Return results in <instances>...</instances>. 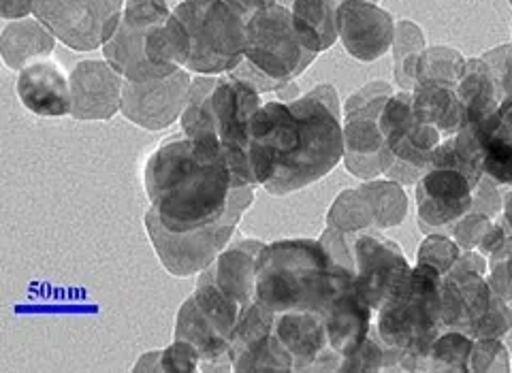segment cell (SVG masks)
I'll return each instance as SVG.
<instances>
[{
    "label": "cell",
    "mask_w": 512,
    "mask_h": 373,
    "mask_svg": "<svg viewBox=\"0 0 512 373\" xmlns=\"http://www.w3.org/2000/svg\"><path fill=\"white\" fill-rule=\"evenodd\" d=\"M167 3H169L171 7H175V5H180V3H182V0H167Z\"/></svg>",
    "instance_id": "f5cc1de1"
},
{
    "label": "cell",
    "mask_w": 512,
    "mask_h": 373,
    "mask_svg": "<svg viewBox=\"0 0 512 373\" xmlns=\"http://www.w3.org/2000/svg\"><path fill=\"white\" fill-rule=\"evenodd\" d=\"M173 339H182L195 346L201 354V371H233L231 363V339L216 331L214 324L203 316L195 297H188L178 318H175Z\"/></svg>",
    "instance_id": "ffe728a7"
},
{
    "label": "cell",
    "mask_w": 512,
    "mask_h": 373,
    "mask_svg": "<svg viewBox=\"0 0 512 373\" xmlns=\"http://www.w3.org/2000/svg\"><path fill=\"white\" fill-rule=\"evenodd\" d=\"M508 3H510V7H512V0H508Z\"/></svg>",
    "instance_id": "11a10c76"
},
{
    "label": "cell",
    "mask_w": 512,
    "mask_h": 373,
    "mask_svg": "<svg viewBox=\"0 0 512 373\" xmlns=\"http://www.w3.org/2000/svg\"><path fill=\"white\" fill-rule=\"evenodd\" d=\"M463 69H466V58L453 47L438 45L429 50L425 47L416 62V84H444L457 88Z\"/></svg>",
    "instance_id": "d6a6232c"
},
{
    "label": "cell",
    "mask_w": 512,
    "mask_h": 373,
    "mask_svg": "<svg viewBox=\"0 0 512 373\" xmlns=\"http://www.w3.org/2000/svg\"><path fill=\"white\" fill-rule=\"evenodd\" d=\"M56 37L37 18L13 20L0 35V56L13 71H22L28 64L47 60L56 47Z\"/></svg>",
    "instance_id": "cb8c5ba5"
},
{
    "label": "cell",
    "mask_w": 512,
    "mask_h": 373,
    "mask_svg": "<svg viewBox=\"0 0 512 373\" xmlns=\"http://www.w3.org/2000/svg\"><path fill=\"white\" fill-rule=\"evenodd\" d=\"M227 3L242 15V20L248 22L254 13H259L261 9L280 3V0H227Z\"/></svg>",
    "instance_id": "681fc988"
},
{
    "label": "cell",
    "mask_w": 512,
    "mask_h": 373,
    "mask_svg": "<svg viewBox=\"0 0 512 373\" xmlns=\"http://www.w3.org/2000/svg\"><path fill=\"white\" fill-rule=\"evenodd\" d=\"M143 188L156 218L173 233L246 214L254 186L239 184L218 141L188 137L160 143L143 167Z\"/></svg>",
    "instance_id": "7a4b0ae2"
},
{
    "label": "cell",
    "mask_w": 512,
    "mask_h": 373,
    "mask_svg": "<svg viewBox=\"0 0 512 373\" xmlns=\"http://www.w3.org/2000/svg\"><path fill=\"white\" fill-rule=\"evenodd\" d=\"M491 224L493 220L485 214H466L453 226V237L457 241V246L461 250H476L480 246V241L485 239L487 231L491 229Z\"/></svg>",
    "instance_id": "ee69618b"
},
{
    "label": "cell",
    "mask_w": 512,
    "mask_h": 373,
    "mask_svg": "<svg viewBox=\"0 0 512 373\" xmlns=\"http://www.w3.org/2000/svg\"><path fill=\"white\" fill-rule=\"evenodd\" d=\"M148 30L150 28H139L122 20L118 30L114 32V37L103 45V58L126 81H150L167 77L163 71L156 69L146 56L143 41H146Z\"/></svg>",
    "instance_id": "d4e9b609"
},
{
    "label": "cell",
    "mask_w": 512,
    "mask_h": 373,
    "mask_svg": "<svg viewBox=\"0 0 512 373\" xmlns=\"http://www.w3.org/2000/svg\"><path fill=\"white\" fill-rule=\"evenodd\" d=\"M393 15L370 0H342L338 7V37L346 52L359 62H374L395 41Z\"/></svg>",
    "instance_id": "5bb4252c"
},
{
    "label": "cell",
    "mask_w": 512,
    "mask_h": 373,
    "mask_svg": "<svg viewBox=\"0 0 512 373\" xmlns=\"http://www.w3.org/2000/svg\"><path fill=\"white\" fill-rule=\"evenodd\" d=\"M146 56L156 69L165 75L186 69L190 58V35L178 15L171 13L165 22L152 26L146 32Z\"/></svg>",
    "instance_id": "4316f807"
},
{
    "label": "cell",
    "mask_w": 512,
    "mask_h": 373,
    "mask_svg": "<svg viewBox=\"0 0 512 373\" xmlns=\"http://www.w3.org/2000/svg\"><path fill=\"white\" fill-rule=\"evenodd\" d=\"M384 365V344L380 337H370L352 352L346 359H342L340 371H382Z\"/></svg>",
    "instance_id": "7bdbcfd3"
},
{
    "label": "cell",
    "mask_w": 512,
    "mask_h": 373,
    "mask_svg": "<svg viewBox=\"0 0 512 373\" xmlns=\"http://www.w3.org/2000/svg\"><path fill=\"white\" fill-rule=\"evenodd\" d=\"M126 0H35L32 15L73 52L103 47L122 22Z\"/></svg>",
    "instance_id": "52a82bcc"
},
{
    "label": "cell",
    "mask_w": 512,
    "mask_h": 373,
    "mask_svg": "<svg viewBox=\"0 0 512 373\" xmlns=\"http://www.w3.org/2000/svg\"><path fill=\"white\" fill-rule=\"evenodd\" d=\"M261 92L252 88L248 81L237 79L231 73L218 75L212 92V107L216 118V133L224 158L239 184L259 186L248 158L250 145V122L261 109Z\"/></svg>",
    "instance_id": "9c48e42d"
},
{
    "label": "cell",
    "mask_w": 512,
    "mask_h": 373,
    "mask_svg": "<svg viewBox=\"0 0 512 373\" xmlns=\"http://www.w3.org/2000/svg\"><path fill=\"white\" fill-rule=\"evenodd\" d=\"M190 88L192 77L186 69L160 79L126 81L122 92L124 118L143 131H165L182 118L190 99Z\"/></svg>",
    "instance_id": "8fae6325"
},
{
    "label": "cell",
    "mask_w": 512,
    "mask_h": 373,
    "mask_svg": "<svg viewBox=\"0 0 512 373\" xmlns=\"http://www.w3.org/2000/svg\"><path fill=\"white\" fill-rule=\"evenodd\" d=\"M414 118L427 124L446 139L463 126V105L453 86L416 84L412 90Z\"/></svg>",
    "instance_id": "484cf974"
},
{
    "label": "cell",
    "mask_w": 512,
    "mask_h": 373,
    "mask_svg": "<svg viewBox=\"0 0 512 373\" xmlns=\"http://www.w3.org/2000/svg\"><path fill=\"white\" fill-rule=\"evenodd\" d=\"M320 52L318 35L297 18L291 5L274 3L246 22V60L231 75L261 94L278 92L293 84Z\"/></svg>",
    "instance_id": "277c9868"
},
{
    "label": "cell",
    "mask_w": 512,
    "mask_h": 373,
    "mask_svg": "<svg viewBox=\"0 0 512 373\" xmlns=\"http://www.w3.org/2000/svg\"><path fill=\"white\" fill-rule=\"evenodd\" d=\"M15 92L22 105L43 118L71 116V81L54 60H39L18 73Z\"/></svg>",
    "instance_id": "2e32d148"
},
{
    "label": "cell",
    "mask_w": 512,
    "mask_h": 373,
    "mask_svg": "<svg viewBox=\"0 0 512 373\" xmlns=\"http://www.w3.org/2000/svg\"><path fill=\"white\" fill-rule=\"evenodd\" d=\"M425 50V37L419 24L399 20L395 26L393 41V62L395 81L402 90H414L416 84V62Z\"/></svg>",
    "instance_id": "f546056e"
},
{
    "label": "cell",
    "mask_w": 512,
    "mask_h": 373,
    "mask_svg": "<svg viewBox=\"0 0 512 373\" xmlns=\"http://www.w3.org/2000/svg\"><path fill=\"white\" fill-rule=\"evenodd\" d=\"M361 192L374 207L376 229H393L404 222L408 214V197L402 184L393 180H367V184L361 186Z\"/></svg>",
    "instance_id": "1f68e13d"
},
{
    "label": "cell",
    "mask_w": 512,
    "mask_h": 373,
    "mask_svg": "<svg viewBox=\"0 0 512 373\" xmlns=\"http://www.w3.org/2000/svg\"><path fill=\"white\" fill-rule=\"evenodd\" d=\"M489 56L495 58V62L487 60V58H483V60L489 62L491 69L495 71V75H498L504 94L512 92V47L502 45V47H498V50H491Z\"/></svg>",
    "instance_id": "bcb514c9"
},
{
    "label": "cell",
    "mask_w": 512,
    "mask_h": 373,
    "mask_svg": "<svg viewBox=\"0 0 512 373\" xmlns=\"http://www.w3.org/2000/svg\"><path fill=\"white\" fill-rule=\"evenodd\" d=\"M248 158L256 184L274 197L306 188L342 162V116L310 92L263 103L250 122Z\"/></svg>",
    "instance_id": "6da1fadb"
},
{
    "label": "cell",
    "mask_w": 512,
    "mask_h": 373,
    "mask_svg": "<svg viewBox=\"0 0 512 373\" xmlns=\"http://www.w3.org/2000/svg\"><path fill=\"white\" fill-rule=\"evenodd\" d=\"M342 0H293L291 11L306 22L320 39L323 52L331 50L338 41V7Z\"/></svg>",
    "instance_id": "d590c367"
},
{
    "label": "cell",
    "mask_w": 512,
    "mask_h": 373,
    "mask_svg": "<svg viewBox=\"0 0 512 373\" xmlns=\"http://www.w3.org/2000/svg\"><path fill=\"white\" fill-rule=\"evenodd\" d=\"M173 13L190 35L186 71L227 75L246 60V22L227 0H182Z\"/></svg>",
    "instance_id": "8992f818"
},
{
    "label": "cell",
    "mask_w": 512,
    "mask_h": 373,
    "mask_svg": "<svg viewBox=\"0 0 512 373\" xmlns=\"http://www.w3.org/2000/svg\"><path fill=\"white\" fill-rule=\"evenodd\" d=\"M455 90L463 105V124L485 122L506 96L498 75L483 58L466 60V69Z\"/></svg>",
    "instance_id": "603a6c76"
},
{
    "label": "cell",
    "mask_w": 512,
    "mask_h": 373,
    "mask_svg": "<svg viewBox=\"0 0 512 373\" xmlns=\"http://www.w3.org/2000/svg\"><path fill=\"white\" fill-rule=\"evenodd\" d=\"M280 3H284V5H286V3H293V0H280Z\"/></svg>",
    "instance_id": "db71d44e"
},
{
    "label": "cell",
    "mask_w": 512,
    "mask_h": 373,
    "mask_svg": "<svg viewBox=\"0 0 512 373\" xmlns=\"http://www.w3.org/2000/svg\"><path fill=\"white\" fill-rule=\"evenodd\" d=\"M504 207V199L502 194L498 192V184L485 175L480 184L474 190V203H472V212L476 209V214H485V216H493V209L498 212V209Z\"/></svg>",
    "instance_id": "f6af8a7d"
},
{
    "label": "cell",
    "mask_w": 512,
    "mask_h": 373,
    "mask_svg": "<svg viewBox=\"0 0 512 373\" xmlns=\"http://www.w3.org/2000/svg\"><path fill=\"white\" fill-rule=\"evenodd\" d=\"M457 271H476V273H487V258L483 252L476 250H461V256L457 258L455 267Z\"/></svg>",
    "instance_id": "c3c4849f"
},
{
    "label": "cell",
    "mask_w": 512,
    "mask_h": 373,
    "mask_svg": "<svg viewBox=\"0 0 512 373\" xmlns=\"http://www.w3.org/2000/svg\"><path fill=\"white\" fill-rule=\"evenodd\" d=\"M374 310L355 290V280L346 284L323 310L329 348L342 359L355 352L372 333Z\"/></svg>",
    "instance_id": "e0dca14e"
},
{
    "label": "cell",
    "mask_w": 512,
    "mask_h": 373,
    "mask_svg": "<svg viewBox=\"0 0 512 373\" xmlns=\"http://www.w3.org/2000/svg\"><path fill=\"white\" fill-rule=\"evenodd\" d=\"M216 81L218 75H199L197 79H192L190 99L180 118L184 137L197 141H218L216 118L212 107V92Z\"/></svg>",
    "instance_id": "f1b7e54d"
},
{
    "label": "cell",
    "mask_w": 512,
    "mask_h": 373,
    "mask_svg": "<svg viewBox=\"0 0 512 373\" xmlns=\"http://www.w3.org/2000/svg\"><path fill=\"white\" fill-rule=\"evenodd\" d=\"M352 261L355 290L374 312L387 303L412 271L399 243L380 235L378 229L352 233Z\"/></svg>",
    "instance_id": "30bf717a"
},
{
    "label": "cell",
    "mask_w": 512,
    "mask_h": 373,
    "mask_svg": "<svg viewBox=\"0 0 512 373\" xmlns=\"http://www.w3.org/2000/svg\"><path fill=\"white\" fill-rule=\"evenodd\" d=\"M231 363L233 371H295L293 356L282 348L274 331L237 350Z\"/></svg>",
    "instance_id": "4dcf8cb0"
},
{
    "label": "cell",
    "mask_w": 512,
    "mask_h": 373,
    "mask_svg": "<svg viewBox=\"0 0 512 373\" xmlns=\"http://www.w3.org/2000/svg\"><path fill=\"white\" fill-rule=\"evenodd\" d=\"M344 165L359 180H376L389 171L393 154L382 137L378 120H344Z\"/></svg>",
    "instance_id": "ac0fdd59"
},
{
    "label": "cell",
    "mask_w": 512,
    "mask_h": 373,
    "mask_svg": "<svg viewBox=\"0 0 512 373\" xmlns=\"http://www.w3.org/2000/svg\"><path fill=\"white\" fill-rule=\"evenodd\" d=\"M444 275L429 265L416 263L410 275L378 310L376 333L380 342L425 359L431 344L444 333L440 318Z\"/></svg>",
    "instance_id": "5b68a950"
},
{
    "label": "cell",
    "mask_w": 512,
    "mask_h": 373,
    "mask_svg": "<svg viewBox=\"0 0 512 373\" xmlns=\"http://www.w3.org/2000/svg\"><path fill=\"white\" fill-rule=\"evenodd\" d=\"M474 339L461 331H446L431 344L421 369L427 371H470V352Z\"/></svg>",
    "instance_id": "e575fe53"
},
{
    "label": "cell",
    "mask_w": 512,
    "mask_h": 373,
    "mask_svg": "<svg viewBox=\"0 0 512 373\" xmlns=\"http://www.w3.org/2000/svg\"><path fill=\"white\" fill-rule=\"evenodd\" d=\"M242 218L244 214H231L203 229L173 233L156 218L152 209H148L143 222H146V233L160 265L175 278H190L214 265L220 252L231 243Z\"/></svg>",
    "instance_id": "ba28073f"
},
{
    "label": "cell",
    "mask_w": 512,
    "mask_h": 373,
    "mask_svg": "<svg viewBox=\"0 0 512 373\" xmlns=\"http://www.w3.org/2000/svg\"><path fill=\"white\" fill-rule=\"evenodd\" d=\"M470 371H510V354L504 342L495 339H474L470 352Z\"/></svg>",
    "instance_id": "ab89813d"
},
{
    "label": "cell",
    "mask_w": 512,
    "mask_h": 373,
    "mask_svg": "<svg viewBox=\"0 0 512 373\" xmlns=\"http://www.w3.org/2000/svg\"><path fill=\"white\" fill-rule=\"evenodd\" d=\"M32 3H35V0H0V15H3V20L7 22L30 18Z\"/></svg>",
    "instance_id": "7dc6e473"
},
{
    "label": "cell",
    "mask_w": 512,
    "mask_h": 373,
    "mask_svg": "<svg viewBox=\"0 0 512 373\" xmlns=\"http://www.w3.org/2000/svg\"><path fill=\"white\" fill-rule=\"evenodd\" d=\"M502 218L512 226V188L504 194V207H502Z\"/></svg>",
    "instance_id": "816d5d0a"
},
{
    "label": "cell",
    "mask_w": 512,
    "mask_h": 373,
    "mask_svg": "<svg viewBox=\"0 0 512 373\" xmlns=\"http://www.w3.org/2000/svg\"><path fill=\"white\" fill-rule=\"evenodd\" d=\"M173 13L167 0H126L122 20L139 28H152Z\"/></svg>",
    "instance_id": "60d3db41"
},
{
    "label": "cell",
    "mask_w": 512,
    "mask_h": 373,
    "mask_svg": "<svg viewBox=\"0 0 512 373\" xmlns=\"http://www.w3.org/2000/svg\"><path fill=\"white\" fill-rule=\"evenodd\" d=\"M393 96V88L387 81H372L365 88L352 92L344 103V120L355 118H374L378 120L380 113Z\"/></svg>",
    "instance_id": "8d00e7d4"
},
{
    "label": "cell",
    "mask_w": 512,
    "mask_h": 373,
    "mask_svg": "<svg viewBox=\"0 0 512 373\" xmlns=\"http://www.w3.org/2000/svg\"><path fill=\"white\" fill-rule=\"evenodd\" d=\"M263 246L261 239H239L229 243L210 267L216 284L244 307L254 301L256 258Z\"/></svg>",
    "instance_id": "44dd1931"
},
{
    "label": "cell",
    "mask_w": 512,
    "mask_h": 373,
    "mask_svg": "<svg viewBox=\"0 0 512 373\" xmlns=\"http://www.w3.org/2000/svg\"><path fill=\"white\" fill-rule=\"evenodd\" d=\"M440 318L446 331L468 333L489 310L493 290L483 273L451 269L442 278Z\"/></svg>",
    "instance_id": "9a60e30c"
},
{
    "label": "cell",
    "mask_w": 512,
    "mask_h": 373,
    "mask_svg": "<svg viewBox=\"0 0 512 373\" xmlns=\"http://www.w3.org/2000/svg\"><path fill=\"white\" fill-rule=\"evenodd\" d=\"M461 256V248L455 239H448L444 235H427L416 252V263L436 267L442 275L451 271Z\"/></svg>",
    "instance_id": "74e56055"
},
{
    "label": "cell",
    "mask_w": 512,
    "mask_h": 373,
    "mask_svg": "<svg viewBox=\"0 0 512 373\" xmlns=\"http://www.w3.org/2000/svg\"><path fill=\"white\" fill-rule=\"evenodd\" d=\"M160 356H163V350H154L146 352L141 359L135 363L133 371H163V363H160Z\"/></svg>",
    "instance_id": "f907efd6"
},
{
    "label": "cell",
    "mask_w": 512,
    "mask_h": 373,
    "mask_svg": "<svg viewBox=\"0 0 512 373\" xmlns=\"http://www.w3.org/2000/svg\"><path fill=\"white\" fill-rule=\"evenodd\" d=\"M327 226H333V229H340L344 233L376 229L374 207L367 201L361 188L344 190L338 194V199L333 201L327 214Z\"/></svg>",
    "instance_id": "836d02e7"
},
{
    "label": "cell",
    "mask_w": 512,
    "mask_h": 373,
    "mask_svg": "<svg viewBox=\"0 0 512 373\" xmlns=\"http://www.w3.org/2000/svg\"><path fill=\"white\" fill-rule=\"evenodd\" d=\"M476 126L483 137L485 175L498 186L512 188V92L504 96L485 122Z\"/></svg>",
    "instance_id": "7402d4cb"
},
{
    "label": "cell",
    "mask_w": 512,
    "mask_h": 373,
    "mask_svg": "<svg viewBox=\"0 0 512 373\" xmlns=\"http://www.w3.org/2000/svg\"><path fill=\"white\" fill-rule=\"evenodd\" d=\"M352 280L355 271L335 265L318 239H280L265 243L256 258L254 301L274 314H323Z\"/></svg>",
    "instance_id": "3957f363"
},
{
    "label": "cell",
    "mask_w": 512,
    "mask_h": 373,
    "mask_svg": "<svg viewBox=\"0 0 512 373\" xmlns=\"http://www.w3.org/2000/svg\"><path fill=\"white\" fill-rule=\"evenodd\" d=\"M416 218L421 231L446 229L472 212L474 186L455 169L431 167L416 182Z\"/></svg>",
    "instance_id": "7c38bea8"
},
{
    "label": "cell",
    "mask_w": 512,
    "mask_h": 373,
    "mask_svg": "<svg viewBox=\"0 0 512 373\" xmlns=\"http://www.w3.org/2000/svg\"><path fill=\"white\" fill-rule=\"evenodd\" d=\"M274 335L293 356L295 371H312L314 363L329 350L325 320L316 312L276 314Z\"/></svg>",
    "instance_id": "d6986e66"
},
{
    "label": "cell",
    "mask_w": 512,
    "mask_h": 373,
    "mask_svg": "<svg viewBox=\"0 0 512 373\" xmlns=\"http://www.w3.org/2000/svg\"><path fill=\"white\" fill-rule=\"evenodd\" d=\"M71 118L77 122H107L122 111L126 79L103 60H84L69 75Z\"/></svg>",
    "instance_id": "4fadbf2b"
},
{
    "label": "cell",
    "mask_w": 512,
    "mask_h": 373,
    "mask_svg": "<svg viewBox=\"0 0 512 373\" xmlns=\"http://www.w3.org/2000/svg\"><path fill=\"white\" fill-rule=\"evenodd\" d=\"M160 363H163V371L167 373L201 371V354L192 344L182 342V339H173L171 346L163 348Z\"/></svg>",
    "instance_id": "b9f144b4"
},
{
    "label": "cell",
    "mask_w": 512,
    "mask_h": 373,
    "mask_svg": "<svg viewBox=\"0 0 512 373\" xmlns=\"http://www.w3.org/2000/svg\"><path fill=\"white\" fill-rule=\"evenodd\" d=\"M508 331H512V307L506 299L493 293L487 314L476 324H472L466 335H470L472 339H500Z\"/></svg>",
    "instance_id": "f35d334b"
},
{
    "label": "cell",
    "mask_w": 512,
    "mask_h": 373,
    "mask_svg": "<svg viewBox=\"0 0 512 373\" xmlns=\"http://www.w3.org/2000/svg\"><path fill=\"white\" fill-rule=\"evenodd\" d=\"M192 297H195L199 310L214 324L216 331L231 339L239 318H242L244 305L235 301L231 295L224 293V290L216 284L210 267L199 273V280Z\"/></svg>",
    "instance_id": "83f0119b"
}]
</instances>
